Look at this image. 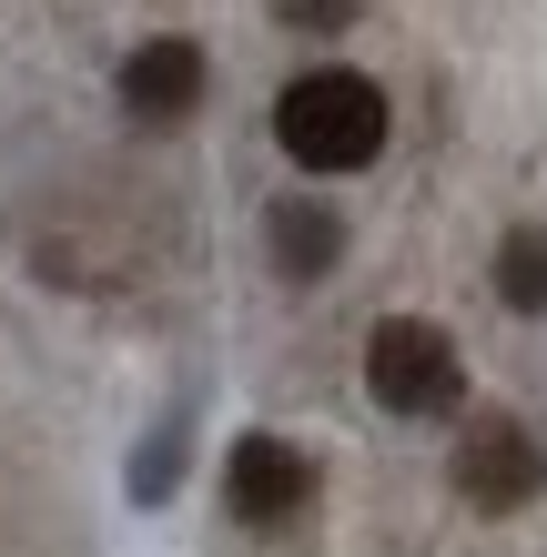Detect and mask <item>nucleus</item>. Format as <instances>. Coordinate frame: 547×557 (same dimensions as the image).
Wrapping results in <instances>:
<instances>
[{
	"label": "nucleus",
	"mask_w": 547,
	"mask_h": 557,
	"mask_svg": "<svg viewBox=\"0 0 547 557\" xmlns=\"http://www.w3.org/2000/svg\"><path fill=\"white\" fill-rule=\"evenodd\" d=\"M274 143L304 162V173H365V162L385 152V91L365 72H304V82H284V102H274Z\"/></svg>",
	"instance_id": "1"
},
{
	"label": "nucleus",
	"mask_w": 547,
	"mask_h": 557,
	"mask_svg": "<svg viewBox=\"0 0 547 557\" xmlns=\"http://www.w3.org/2000/svg\"><path fill=\"white\" fill-rule=\"evenodd\" d=\"M365 385H375L385 416H446V406L467 396V366H457V345H446V324L385 314L375 335H365Z\"/></svg>",
	"instance_id": "2"
},
{
	"label": "nucleus",
	"mask_w": 547,
	"mask_h": 557,
	"mask_svg": "<svg viewBox=\"0 0 547 557\" xmlns=\"http://www.w3.org/2000/svg\"><path fill=\"white\" fill-rule=\"evenodd\" d=\"M537 486H547V446L527 436L518 416H476L467 436H457V497H467V507L518 517Z\"/></svg>",
	"instance_id": "3"
},
{
	"label": "nucleus",
	"mask_w": 547,
	"mask_h": 557,
	"mask_svg": "<svg viewBox=\"0 0 547 557\" xmlns=\"http://www.w3.org/2000/svg\"><path fill=\"white\" fill-rule=\"evenodd\" d=\"M223 497H234L244 528H284V517L314 507V456L295 436H244L234 467H223Z\"/></svg>",
	"instance_id": "4"
},
{
	"label": "nucleus",
	"mask_w": 547,
	"mask_h": 557,
	"mask_svg": "<svg viewBox=\"0 0 547 557\" xmlns=\"http://www.w3.org/2000/svg\"><path fill=\"white\" fill-rule=\"evenodd\" d=\"M192 102H203V51L192 41H142L133 61H122V112L133 122H192Z\"/></svg>",
	"instance_id": "5"
},
{
	"label": "nucleus",
	"mask_w": 547,
	"mask_h": 557,
	"mask_svg": "<svg viewBox=\"0 0 547 557\" xmlns=\"http://www.w3.org/2000/svg\"><path fill=\"white\" fill-rule=\"evenodd\" d=\"M264 253H274V274H284V284H314V274H335L345 223L314 203V193H295V203H274V213H264Z\"/></svg>",
	"instance_id": "6"
},
{
	"label": "nucleus",
	"mask_w": 547,
	"mask_h": 557,
	"mask_svg": "<svg viewBox=\"0 0 547 557\" xmlns=\"http://www.w3.org/2000/svg\"><path fill=\"white\" fill-rule=\"evenodd\" d=\"M497 294L518 314H547V223H518V234L497 244Z\"/></svg>",
	"instance_id": "7"
},
{
	"label": "nucleus",
	"mask_w": 547,
	"mask_h": 557,
	"mask_svg": "<svg viewBox=\"0 0 547 557\" xmlns=\"http://www.w3.org/2000/svg\"><path fill=\"white\" fill-rule=\"evenodd\" d=\"M274 21H284V30H304V41H325V30L356 21V0H274Z\"/></svg>",
	"instance_id": "8"
}]
</instances>
